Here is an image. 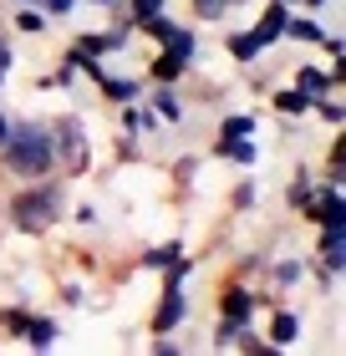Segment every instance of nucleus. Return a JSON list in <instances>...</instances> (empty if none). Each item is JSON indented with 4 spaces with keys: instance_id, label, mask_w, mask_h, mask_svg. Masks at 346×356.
<instances>
[{
    "instance_id": "obj_39",
    "label": "nucleus",
    "mask_w": 346,
    "mask_h": 356,
    "mask_svg": "<svg viewBox=\"0 0 346 356\" xmlns=\"http://www.w3.org/2000/svg\"><path fill=\"white\" fill-rule=\"evenodd\" d=\"M77 224H87V229H92V224H97V209H92V204H81V209H77Z\"/></svg>"
},
{
    "instance_id": "obj_30",
    "label": "nucleus",
    "mask_w": 346,
    "mask_h": 356,
    "mask_svg": "<svg viewBox=\"0 0 346 356\" xmlns=\"http://www.w3.org/2000/svg\"><path fill=\"white\" fill-rule=\"evenodd\" d=\"M341 168H346V138H341V127H336V143H331V153H326V178L341 184Z\"/></svg>"
},
{
    "instance_id": "obj_33",
    "label": "nucleus",
    "mask_w": 346,
    "mask_h": 356,
    "mask_svg": "<svg viewBox=\"0 0 346 356\" xmlns=\"http://www.w3.org/2000/svg\"><path fill=\"white\" fill-rule=\"evenodd\" d=\"M118 158H123V163L138 158V133H118Z\"/></svg>"
},
{
    "instance_id": "obj_13",
    "label": "nucleus",
    "mask_w": 346,
    "mask_h": 356,
    "mask_svg": "<svg viewBox=\"0 0 346 356\" xmlns=\"http://www.w3.org/2000/svg\"><path fill=\"white\" fill-rule=\"evenodd\" d=\"M214 158H224V163H239V168H250L255 158H260V148H255V138H214V148H209Z\"/></svg>"
},
{
    "instance_id": "obj_44",
    "label": "nucleus",
    "mask_w": 346,
    "mask_h": 356,
    "mask_svg": "<svg viewBox=\"0 0 346 356\" xmlns=\"http://www.w3.org/2000/svg\"><path fill=\"white\" fill-rule=\"evenodd\" d=\"M10 6H31V0H10Z\"/></svg>"
},
{
    "instance_id": "obj_19",
    "label": "nucleus",
    "mask_w": 346,
    "mask_h": 356,
    "mask_svg": "<svg viewBox=\"0 0 346 356\" xmlns=\"http://www.w3.org/2000/svg\"><path fill=\"white\" fill-rule=\"evenodd\" d=\"M301 280H306V265L301 260H275L270 265V296H290Z\"/></svg>"
},
{
    "instance_id": "obj_8",
    "label": "nucleus",
    "mask_w": 346,
    "mask_h": 356,
    "mask_svg": "<svg viewBox=\"0 0 346 356\" xmlns=\"http://www.w3.org/2000/svg\"><path fill=\"white\" fill-rule=\"evenodd\" d=\"M184 321H189V296H184V285H163L158 311H153V336H173Z\"/></svg>"
},
{
    "instance_id": "obj_31",
    "label": "nucleus",
    "mask_w": 346,
    "mask_h": 356,
    "mask_svg": "<svg viewBox=\"0 0 346 356\" xmlns=\"http://www.w3.org/2000/svg\"><path fill=\"white\" fill-rule=\"evenodd\" d=\"M306 193H310V173H306V168H295V184H285V204L295 209V214H301Z\"/></svg>"
},
{
    "instance_id": "obj_17",
    "label": "nucleus",
    "mask_w": 346,
    "mask_h": 356,
    "mask_svg": "<svg viewBox=\"0 0 346 356\" xmlns=\"http://www.w3.org/2000/svg\"><path fill=\"white\" fill-rule=\"evenodd\" d=\"M56 336H61V326H56L52 316H36V311H31V321H26V331H21V341H26L31 351H46V346L56 341Z\"/></svg>"
},
{
    "instance_id": "obj_1",
    "label": "nucleus",
    "mask_w": 346,
    "mask_h": 356,
    "mask_svg": "<svg viewBox=\"0 0 346 356\" xmlns=\"http://www.w3.org/2000/svg\"><path fill=\"white\" fill-rule=\"evenodd\" d=\"M6 219L10 229H21L31 239L52 234L61 219H67V178L61 173H46V178H31V184H21L6 199Z\"/></svg>"
},
{
    "instance_id": "obj_16",
    "label": "nucleus",
    "mask_w": 346,
    "mask_h": 356,
    "mask_svg": "<svg viewBox=\"0 0 346 356\" xmlns=\"http://www.w3.org/2000/svg\"><path fill=\"white\" fill-rule=\"evenodd\" d=\"M143 97H148V107L158 112V122H168V127L184 122V97H178L173 87H153V92H143Z\"/></svg>"
},
{
    "instance_id": "obj_10",
    "label": "nucleus",
    "mask_w": 346,
    "mask_h": 356,
    "mask_svg": "<svg viewBox=\"0 0 346 356\" xmlns=\"http://www.w3.org/2000/svg\"><path fill=\"white\" fill-rule=\"evenodd\" d=\"M153 127H158V112L143 97L138 102H118V133H153Z\"/></svg>"
},
{
    "instance_id": "obj_15",
    "label": "nucleus",
    "mask_w": 346,
    "mask_h": 356,
    "mask_svg": "<svg viewBox=\"0 0 346 356\" xmlns=\"http://www.w3.org/2000/svg\"><path fill=\"white\" fill-rule=\"evenodd\" d=\"M97 92H102L107 102H138V97H143L148 87H143V76H112V72H102Z\"/></svg>"
},
{
    "instance_id": "obj_29",
    "label": "nucleus",
    "mask_w": 346,
    "mask_h": 356,
    "mask_svg": "<svg viewBox=\"0 0 346 356\" xmlns=\"http://www.w3.org/2000/svg\"><path fill=\"white\" fill-rule=\"evenodd\" d=\"M26 321H31L26 305H0V331H6V336H21Z\"/></svg>"
},
{
    "instance_id": "obj_21",
    "label": "nucleus",
    "mask_w": 346,
    "mask_h": 356,
    "mask_svg": "<svg viewBox=\"0 0 346 356\" xmlns=\"http://www.w3.org/2000/svg\"><path fill=\"white\" fill-rule=\"evenodd\" d=\"M310 112H316L321 122H331V127H346V102H341V92H326L310 102Z\"/></svg>"
},
{
    "instance_id": "obj_11",
    "label": "nucleus",
    "mask_w": 346,
    "mask_h": 356,
    "mask_svg": "<svg viewBox=\"0 0 346 356\" xmlns=\"http://www.w3.org/2000/svg\"><path fill=\"white\" fill-rule=\"evenodd\" d=\"M295 87H301L310 102H316V97H326V92H341L346 82L341 76H331V72H321V67H295V76H290Z\"/></svg>"
},
{
    "instance_id": "obj_43",
    "label": "nucleus",
    "mask_w": 346,
    "mask_h": 356,
    "mask_svg": "<svg viewBox=\"0 0 346 356\" xmlns=\"http://www.w3.org/2000/svg\"><path fill=\"white\" fill-rule=\"evenodd\" d=\"M280 6H301V0H280Z\"/></svg>"
},
{
    "instance_id": "obj_14",
    "label": "nucleus",
    "mask_w": 346,
    "mask_h": 356,
    "mask_svg": "<svg viewBox=\"0 0 346 356\" xmlns=\"http://www.w3.org/2000/svg\"><path fill=\"white\" fill-rule=\"evenodd\" d=\"M295 336H301V316H295L290 305H275V316H270V336H265V341H270L275 351H285Z\"/></svg>"
},
{
    "instance_id": "obj_2",
    "label": "nucleus",
    "mask_w": 346,
    "mask_h": 356,
    "mask_svg": "<svg viewBox=\"0 0 346 356\" xmlns=\"http://www.w3.org/2000/svg\"><path fill=\"white\" fill-rule=\"evenodd\" d=\"M0 168H6L15 184H31V178L56 173V148H52V127L46 122H26L15 118L6 143H0Z\"/></svg>"
},
{
    "instance_id": "obj_23",
    "label": "nucleus",
    "mask_w": 346,
    "mask_h": 356,
    "mask_svg": "<svg viewBox=\"0 0 346 356\" xmlns=\"http://www.w3.org/2000/svg\"><path fill=\"white\" fill-rule=\"evenodd\" d=\"M224 46H229V56H235V61H244V67H255V61L265 56V51H260V41L250 36V31H235V36H229Z\"/></svg>"
},
{
    "instance_id": "obj_7",
    "label": "nucleus",
    "mask_w": 346,
    "mask_h": 356,
    "mask_svg": "<svg viewBox=\"0 0 346 356\" xmlns=\"http://www.w3.org/2000/svg\"><path fill=\"white\" fill-rule=\"evenodd\" d=\"M133 36H138V31L127 26V15H123V26H112V31H81L72 51H81V56H118V51L133 46Z\"/></svg>"
},
{
    "instance_id": "obj_45",
    "label": "nucleus",
    "mask_w": 346,
    "mask_h": 356,
    "mask_svg": "<svg viewBox=\"0 0 346 356\" xmlns=\"http://www.w3.org/2000/svg\"><path fill=\"white\" fill-rule=\"evenodd\" d=\"M0 87H6V72H0Z\"/></svg>"
},
{
    "instance_id": "obj_35",
    "label": "nucleus",
    "mask_w": 346,
    "mask_h": 356,
    "mask_svg": "<svg viewBox=\"0 0 346 356\" xmlns=\"http://www.w3.org/2000/svg\"><path fill=\"white\" fill-rule=\"evenodd\" d=\"M81 300H87V290L77 280H61V305H81Z\"/></svg>"
},
{
    "instance_id": "obj_9",
    "label": "nucleus",
    "mask_w": 346,
    "mask_h": 356,
    "mask_svg": "<svg viewBox=\"0 0 346 356\" xmlns=\"http://www.w3.org/2000/svg\"><path fill=\"white\" fill-rule=\"evenodd\" d=\"M285 21H290V6H280V0H265L250 26V36L260 41V51H270L275 41H285Z\"/></svg>"
},
{
    "instance_id": "obj_40",
    "label": "nucleus",
    "mask_w": 346,
    "mask_h": 356,
    "mask_svg": "<svg viewBox=\"0 0 346 356\" xmlns=\"http://www.w3.org/2000/svg\"><path fill=\"white\" fill-rule=\"evenodd\" d=\"M87 6H97V10H112V15H123V0H87Z\"/></svg>"
},
{
    "instance_id": "obj_5",
    "label": "nucleus",
    "mask_w": 346,
    "mask_h": 356,
    "mask_svg": "<svg viewBox=\"0 0 346 356\" xmlns=\"http://www.w3.org/2000/svg\"><path fill=\"white\" fill-rule=\"evenodd\" d=\"M138 36L158 41L163 51H173V56H184V61H194V56H199V36H194V26L173 21L168 10H163V15H153V21H143V26H138Z\"/></svg>"
},
{
    "instance_id": "obj_18",
    "label": "nucleus",
    "mask_w": 346,
    "mask_h": 356,
    "mask_svg": "<svg viewBox=\"0 0 346 356\" xmlns=\"http://www.w3.org/2000/svg\"><path fill=\"white\" fill-rule=\"evenodd\" d=\"M270 107L280 112V118H306V112H310V97L290 82V87H275V92H270Z\"/></svg>"
},
{
    "instance_id": "obj_41",
    "label": "nucleus",
    "mask_w": 346,
    "mask_h": 356,
    "mask_svg": "<svg viewBox=\"0 0 346 356\" xmlns=\"http://www.w3.org/2000/svg\"><path fill=\"white\" fill-rule=\"evenodd\" d=\"M10 122H15L10 112H0V143H6V133H10Z\"/></svg>"
},
{
    "instance_id": "obj_20",
    "label": "nucleus",
    "mask_w": 346,
    "mask_h": 356,
    "mask_svg": "<svg viewBox=\"0 0 346 356\" xmlns=\"http://www.w3.org/2000/svg\"><path fill=\"white\" fill-rule=\"evenodd\" d=\"M255 127H260L255 112H224L219 118V138H255Z\"/></svg>"
},
{
    "instance_id": "obj_37",
    "label": "nucleus",
    "mask_w": 346,
    "mask_h": 356,
    "mask_svg": "<svg viewBox=\"0 0 346 356\" xmlns=\"http://www.w3.org/2000/svg\"><path fill=\"white\" fill-rule=\"evenodd\" d=\"M153 351H158V356H178V351H184V346H178V341H173V336H153Z\"/></svg>"
},
{
    "instance_id": "obj_26",
    "label": "nucleus",
    "mask_w": 346,
    "mask_h": 356,
    "mask_svg": "<svg viewBox=\"0 0 346 356\" xmlns=\"http://www.w3.org/2000/svg\"><path fill=\"white\" fill-rule=\"evenodd\" d=\"M178 254H184V239H168V245H153V250H143V270H163V265H173Z\"/></svg>"
},
{
    "instance_id": "obj_3",
    "label": "nucleus",
    "mask_w": 346,
    "mask_h": 356,
    "mask_svg": "<svg viewBox=\"0 0 346 356\" xmlns=\"http://www.w3.org/2000/svg\"><path fill=\"white\" fill-rule=\"evenodd\" d=\"M52 127V148H56V173L61 178H81L92 168V133L77 112H61V118L46 122Z\"/></svg>"
},
{
    "instance_id": "obj_27",
    "label": "nucleus",
    "mask_w": 346,
    "mask_h": 356,
    "mask_svg": "<svg viewBox=\"0 0 346 356\" xmlns=\"http://www.w3.org/2000/svg\"><path fill=\"white\" fill-rule=\"evenodd\" d=\"M255 204H260V184H255V178H244V184L229 188V209H235V214H250Z\"/></svg>"
},
{
    "instance_id": "obj_25",
    "label": "nucleus",
    "mask_w": 346,
    "mask_h": 356,
    "mask_svg": "<svg viewBox=\"0 0 346 356\" xmlns=\"http://www.w3.org/2000/svg\"><path fill=\"white\" fill-rule=\"evenodd\" d=\"M46 21H52V15H46L41 6H15V31H21V36H41Z\"/></svg>"
},
{
    "instance_id": "obj_4",
    "label": "nucleus",
    "mask_w": 346,
    "mask_h": 356,
    "mask_svg": "<svg viewBox=\"0 0 346 356\" xmlns=\"http://www.w3.org/2000/svg\"><path fill=\"white\" fill-rule=\"evenodd\" d=\"M260 305H265V290L260 285H244V280H224L219 290V321L224 326H255V316H260Z\"/></svg>"
},
{
    "instance_id": "obj_12",
    "label": "nucleus",
    "mask_w": 346,
    "mask_h": 356,
    "mask_svg": "<svg viewBox=\"0 0 346 356\" xmlns=\"http://www.w3.org/2000/svg\"><path fill=\"white\" fill-rule=\"evenodd\" d=\"M189 67H194V61H184V56H173V51H163V46H158L153 67H148V82H153V87H173V82H184Z\"/></svg>"
},
{
    "instance_id": "obj_32",
    "label": "nucleus",
    "mask_w": 346,
    "mask_h": 356,
    "mask_svg": "<svg viewBox=\"0 0 346 356\" xmlns=\"http://www.w3.org/2000/svg\"><path fill=\"white\" fill-rule=\"evenodd\" d=\"M224 10H229L224 0H194V15H199V21H209V26L224 21Z\"/></svg>"
},
{
    "instance_id": "obj_36",
    "label": "nucleus",
    "mask_w": 346,
    "mask_h": 356,
    "mask_svg": "<svg viewBox=\"0 0 346 356\" xmlns=\"http://www.w3.org/2000/svg\"><path fill=\"white\" fill-rule=\"evenodd\" d=\"M321 46H326V56H331V61H341V51H346V41H341V36H331V31L321 36Z\"/></svg>"
},
{
    "instance_id": "obj_24",
    "label": "nucleus",
    "mask_w": 346,
    "mask_h": 356,
    "mask_svg": "<svg viewBox=\"0 0 346 356\" xmlns=\"http://www.w3.org/2000/svg\"><path fill=\"white\" fill-rule=\"evenodd\" d=\"M321 36H326L321 21H310V15H295V10H290V21H285V41H316V46H321Z\"/></svg>"
},
{
    "instance_id": "obj_6",
    "label": "nucleus",
    "mask_w": 346,
    "mask_h": 356,
    "mask_svg": "<svg viewBox=\"0 0 346 356\" xmlns=\"http://www.w3.org/2000/svg\"><path fill=\"white\" fill-rule=\"evenodd\" d=\"M301 214L310 224H346V193H341V184H331V178H326V184H310Z\"/></svg>"
},
{
    "instance_id": "obj_38",
    "label": "nucleus",
    "mask_w": 346,
    "mask_h": 356,
    "mask_svg": "<svg viewBox=\"0 0 346 356\" xmlns=\"http://www.w3.org/2000/svg\"><path fill=\"white\" fill-rule=\"evenodd\" d=\"M15 67V51H10V41H0V72H10Z\"/></svg>"
},
{
    "instance_id": "obj_34",
    "label": "nucleus",
    "mask_w": 346,
    "mask_h": 356,
    "mask_svg": "<svg viewBox=\"0 0 346 356\" xmlns=\"http://www.w3.org/2000/svg\"><path fill=\"white\" fill-rule=\"evenodd\" d=\"M36 6H41L46 15H72V10L81 6V0H36Z\"/></svg>"
},
{
    "instance_id": "obj_42",
    "label": "nucleus",
    "mask_w": 346,
    "mask_h": 356,
    "mask_svg": "<svg viewBox=\"0 0 346 356\" xmlns=\"http://www.w3.org/2000/svg\"><path fill=\"white\" fill-rule=\"evenodd\" d=\"M301 6H306V10H321V6H331V0H301Z\"/></svg>"
},
{
    "instance_id": "obj_28",
    "label": "nucleus",
    "mask_w": 346,
    "mask_h": 356,
    "mask_svg": "<svg viewBox=\"0 0 346 356\" xmlns=\"http://www.w3.org/2000/svg\"><path fill=\"white\" fill-rule=\"evenodd\" d=\"M235 351H244V356H275V346L265 341V336H255L250 326H244V331L235 336Z\"/></svg>"
},
{
    "instance_id": "obj_22",
    "label": "nucleus",
    "mask_w": 346,
    "mask_h": 356,
    "mask_svg": "<svg viewBox=\"0 0 346 356\" xmlns=\"http://www.w3.org/2000/svg\"><path fill=\"white\" fill-rule=\"evenodd\" d=\"M168 10V0H123V15H127V26H143V21H153V15Z\"/></svg>"
}]
</instances>
